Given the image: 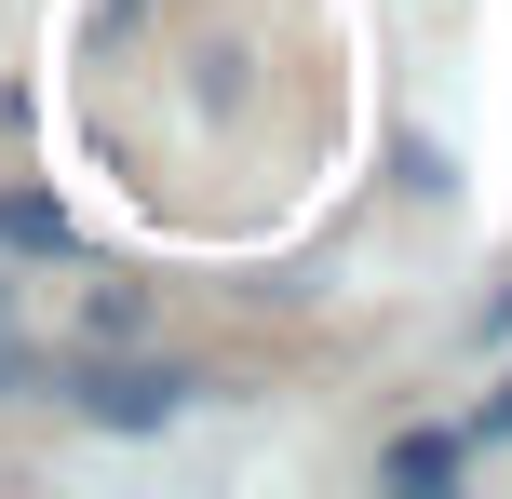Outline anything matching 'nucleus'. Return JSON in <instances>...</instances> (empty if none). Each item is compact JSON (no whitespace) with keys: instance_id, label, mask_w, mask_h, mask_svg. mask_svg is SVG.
Listing matches in <instances>:
<instances>
[{"instance_id":"4","label":"nucleus","mask_w":512,"mask_h":499,"mask_svg":"<svg viewBox=\"0 0 512 499\" xmlns=\"http://www.w3.org/2000/svg\"><path fill=\"white\" fill-rule=\"evenodd\" d=\"M27 378V338H14V284H0V392Z\"/></svg>"},{"instance_id":"1","label":"nucleus","mask_w":512,"mask_h":499,"mask_svg":"<svg viewBox=\"0 0 512 499\" xmlns=\"http://www.w3.org/2000/svg\"><path fill=\"white\" fill-rule=\"evenodd\" d=\"M68 405L108 419V432H162V419L189 405V378H176V365H108V351H81V365H68Z\"/></svg>"},{"instance_id":"3","label":"nucleus","mask_w":512,"mask_h":499,"mask_svg":"<svg viewBox=\"0 0 512 499\" xmlns=\"http://www.w3.org/2000/svg\"><path fill=\"white\" fill-rule=\"evenodd\" d=\"M391 473H405V486H445V473H459V446H445V432H405V446H391Z\"/></svg>"},{"instance_id":"2","label":"nucleus","mask_w":512,"mask_h":499,"mask_svg":"<svg viewBox=\"0 0 512 499\" xmlns=\"http://www.w3.org/2000/svg\"><path fill=\"white\" fill-rule=\"evenodd\" d=\"M0 243H14V257H68V216H54L41 189H14V203H0Z\"/></svg>"}]
</instances>
